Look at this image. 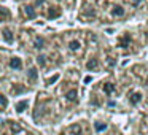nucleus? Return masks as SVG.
<instances>
[{
  "label": "nucleus",
  "instance_id": "1",
  "mask_svg": "<svg viewBox=\"0 0 148 135\" xmlns=\"http://www.w3.org/2000/svg\"><path fill=\"white\" fill-rule=\"evenodd\" d=\"M129 100H131L132 105H137V103H140L142 100V92H131V95H129Z\"/></svg>",
  "mask_w": 148,
  "mask_h": 135
},
{
  "label": "nucleus",
  "instance_id": "2",
  "mask_svg": "<svg viewBox=\"0 0 148 135\" xmlns=\"http://www.w3.org/2000/svg\"><path fill=\"white\" fill-rule=\"evenodd\" d=\"M10 67L14 68V70H21V68H23V62H21V59L19 57H11Z\"/></svg>",
  "mask_w": 148,
  "mask_h": 135
},
{
  "label": "nucleus",
  "instance_id": "3",
  "mask_svg": "<svg viewBox=\"0 0 148 135\" xmlns=\"http://www.w3.org/2000/svg\"><path fill=\"white\" fill-rule=\"evenodd\" d=\"M112 14H113V16H116V18H121L123 14H124V8L119 7V5H115V7L112 8Z\"/></svg>",
  "mask_w": 148,
  "mask_h": 135
},
{
  "label": "nucleus",
  "instance_id": "4",
  "mask_svg": "<svg viewBox=\"0 0 148 135\" xmlns=\"http://www.w3.org/2000/svg\"><path fill=\"white\" fill-rule=\"evenodd\" d=\"M65 97H67V100H69V102H75V100H77V97H78L77 89H70L67 94H65Z\"/></svg>",
  "mask_w": 148,
  "mask_h": 135
},
{
  "label": "nucleus",
  "instance_id": "5",
  "mask_svg": "<svg viewBox=\"0 0 148 135\" xmlns=\"http://www.w3.org/2000/svg\"><path fill=\"white\" fill-rule=\"evenodd\" d=\"M24 13H26V16L29 18V19H34L35 18V11H34V7H24Z\"/></svg>",
  "mask_w": 148,
  "mask_h": 135
},
{
  "label": "nucleus",
  "instance_id": "6",
  "mask_svg": "<svg viewBox=\"0 0 148 135\" xmlns=\"http://www.w3.org/2000/svg\"><path fill=\"white\" fill-rule=\"evenodd\" d=\"M103 91H105V94H113L115 92V84H112V83H105L103 84Z\"/></svg>",
  "mask_w": 148,
  "mask_h": 135
},
{
  "label": "nucleus",
  "instance_id": "7",
  "mask_svg": "<svg viewBox=\"0 0 148 135\" xmlns=\"http://www.w3.org/2000/svg\"><path fill=\"white\" fill-rule=\"evenodd\" d=\"M26 108H27V100H21V102H18V105H16V111L18 113H23Z\"/></svg>",
  "mask_w": 148,
  "mask_h": 135
},
{
  "label": "nucleus",
  "instance_id": "8",
  "mask_svg": "<svg viewBox=\"0 0 148 135\" xmlns=\"http://www.w3.org/2000/svg\"><path fill=\"white\" fill-rule=\"evenodd\" d=\"M80 46H81V43L78 42V40H72V42L69 43V48H70L72 51H78V49H80Z\"/></svg>",
  "mask_w": 148,
  "mask_h": 135
},
{
  "label": "nucleus",
  "instance_id": "9",
  "mask_svg": "<svg viewBox=\"0 0 148 135\" xmlns=\"http://www.w3.org/2000/svg\"><path fill=\"white\" fill-rule=\"evenodd\" d=\"M3 38L7 40L8 43L13 42V33H11V30H10V29H5V30H3Z\"/></svg>",
  "mask_w": 148,
  "mask_h": 135
},
{
  "label": "nucleus",
  "instance_id": "10",
  "mask_svg": "<svg viewBox=\"0 0 148 135\" xmlns=\"http://www.w3.org/2000/svg\"><path fill=\"white\" fill-rule=\"evenodd\" d=\"M94 129H96L97 132H102L107 129V124L105 122H96V124H94Z\"/></svg>",
  "mask_w": 148,
  "mask_h": 135
},
{
  "label": "nucleus",
  "instance_id": "11",
  "mask_svg": "<svg viewBox=\"0 0 148 135\" xmlns=\"http://www.w3.org/2000/svg\"><path fill=\"white\" fill-rule=\"evenodd\" d=\"M59 14H61V10H58V8H51L48 16H49V18H58Z\"/></svg>",
  "mask_w": 148,
  "mask_h": 135
},
{
  "label": "nucleus",
  "instance_id": "12",
  "mask_svg": "<svg viewBox=\"0 0 148 135\" xmlns=\"http://www.w3.org/2000/svg\"><path fill=\"white\" fill-rule=\"evenodd\" d=\"M86 67L89 68V70H94V68L97 67V59H91V61L86 64Z\"/></svg>",
  "mask_w": 148,
  "mask_h": 135
},
{
  "label": "nucleus",
  "instance_id": "13",
  "mask_svg": "<svg viewBox=\"0 0 148 135\" xmlns=\"http://www.w3.org/2000/svg\"><path fill=\"white\" fill-rule=\"evenodd\" d=\"M43 45H45V40L43 38H35V48L37 49H42Z\"/></svg>",
  "mask_w": 148,
  "mask_h": 135
},
{
  "label": "nucleus",
  "instance_id": "14",
  "mask_svg": "<svg viewBox=\"0 0 148 135\" xmlns=\"http://www.w3.org/2000/svg\"><path fill=\"white\" fill-rule=\"evenodd\" d=\"M70 130H72V132H73V134H75V135H80V134H81V127H80V125H78V124H75V125H72V127H70Z\"/></svg>",
  "mask_w": 148,
  "mask_h": 135
},
{
  "label": "nucleus",
  "instance_id": "15",
  "mask_svg": "<svg viewBox=\"0 0 148 135\" xmlns=\"http://www.w3.org/2000/svg\"><path fill=\"white\" fill-rule=\"evenodd\" d=\"M29 78L32 81L37 80V70H35V68H30V70H29Z\"/></svg>",
  "mask_w": 148,
  "mask_h": 135
},
{
  "label": "nucleus",
  "instance_id": "16",
  "mask_svg": "<svg viewBox=\"0 0 148 135\" xmlns=\"http://www.w3.org/2000/svg\"><path fill=\"white\" fill-rule=\"evenodd\" d=\"M8 105V102H7V99H5L3 95H0V106H2V108H5V106Z\"/></svg>",
  "mask_w": 148,
  "mask_h": 135
},
{
  "label": "nucleus",
  "instance_id": "17",
  "mask_svg": "<svg viewBox=\"0 0 148 135\" xmlns=\"http://www.w3.org/2000/svg\"><path fill=\"white\" fill-rule=\"evenodd\" d=\"M129 42H131V37H129V35H124V40H121V45L127 46V45H129Z\"/></svg>",
  "mask_w": 148,
  "mask_h": 135
},
{
  "label": "nucleus",
  "instance_id": "18",
  "mask_svg": "<svg viewBox=\"0 0 148 135\" xmlns=\"http://www.w3.org/2000/svg\"><path fill=\"white\" fill-rule=\"evenodd\" d=\"M37 62H38L40 65H45V56H38V57H37Z\"/></svg>",
  "mask_w": 148,
  "mask_h": 135
},
{
  "label": "nucleus",
  "instance_id": "19",
  "mask_svg": "<svg viewBox=\"0 0 148 135\" xmlns=\"http://www.w3.org/2000/svg\"><path fill=\"white\" fill-rule=\"evenodd\" d=\"M58 78H59V76H58V75H56V76H53V78H51V80H49V81H48V83H49V84H53V83H54V81H56V80H58Z\"/></svg>",
  "mask_w": 148,
  "mask_h": 135
}]
</instances>
